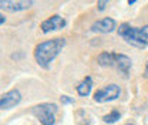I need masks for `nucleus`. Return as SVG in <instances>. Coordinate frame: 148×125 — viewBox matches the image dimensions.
<instances>
[{
	"label": "nucleus",
	"mask_w": 148,
	"mask_h": 125,
	"mask_svg": "<svg viewBox=\"0 0 148 125\" xmlns=\"http://www.w3.org/2000/svg\"><path fill=\"white\" fill-rule=\"evenodd\" d=\"M117 33L127 44L132 47L145 48L148 46V26L132 27L130 23H123L117 29Z\"/></svg>",
	"instance_id": "2"
},
{
	"label": "nucleus",
	"mask_w": 148,
	"mask_h": 125,
	"mask_svg": "<svg viewBox=\"0 0 148 125\" xmlns=\"http://www.w3.org/2000/svg\"><path fill=\"white\" fill-rule=\"evenodd\" d=\"M120 118H121V114H120V111H118V109H112L111 112L106 114V115L103 117V121H104L106 124H115V122H117Z\"/></svg>",
	"instance_id": "12"
},
{
	"label": "nucleus",
	"mask_w": 148,
	"mask_h": 125,
	"mask_svg": "<svg viewBox=\"0 0 148 125\" xmlns=\"http://www.w3.org/2000/svg\"><path fill=\"white\" fill-rule=\"evenodd\" d=\"M66 26H67L66 18L61 17L60 14H54V16H51V17L46 18L44 21H41L40 29H41V31H43L44 34H47V33H51V31L61 30V29H64Z\"/></svg>",
	"instance_id": "5"
},
{
	"label": "nucleus",
	"mask_w": 148,
	"mask_h": 125,
	"mask_svg": "<svg viewBox=\"0 0 148 125\" xmlns=\"http://www.w3.org/2000/svg\"><path fill=\"white\" fill-rule=\"evenodd\" d=\"M20 101H21V92L17 88L9 89L7 92H4L0 97V108L1 109H12L13 107L18 105Z\"/></svg>",
	"instance_id": "6"
},
{
	"label": "nucleus",
	"mask_w": 148,
	"mask_h": 125,
	"mask_svg": "<svg viewBox=\"0 0 148 125\" xmlns=\"http://www.w3.org/2000/svg\"><path fill=\"white\" fill-rule=\"evenodd\" d=\"M125 125H134V124H125Z\"/></svg>",
	"instance_id": "19"
},
{
	"label": "nucleus",
	"mask_w": 148,
	"mask_h": 125,
	"mask_svg": "<svg viewBox=\"0 0 148 125\" xmlns=\"http://www.w3.org/2000/svg\"><path fill=\"white\" fill-rule=\"evenodd\" d=\"M64 46H66V38H63V37H56L51 40L38 43L33 51L36 63L41 68L49 70L51 63L56 60V57L64 48Z\"/></svg>",
	"instance_id": "1"
},
{
	"label": "nucleus",
	"mask_w": 148,
	"mask_h": 125,
	"mask_svg": "<svg viewBox=\"0 0 148 125\" xmlns=\"http://www.w3.org/2000/svg\"><path fill=\"white\" fill-rule=\"evenodd\" d=\"M92 33H101V34H107V33H111L114 30H117V23L115 20L111 17H104L101 20H97L94 21L90 27Z\"/></svg>",
	"instance_id": "7"
},
{
	"label": "nucleus",
	"mask_w": 148,
	"mask_h": 125,
	"mask_svg": "<svg viewBox=\"0 0 148 125\" xmlns=\"http://www.w3.org/2000/svg\"><path fill=\"white\" fill-rule=\"evenodd\" d=\"M107 4H108V1H106V0H98V1H97V9H98L100 12H103V10L107 7Z\"/></svg>",
	"instance_id": "15"
},
{
	"label": "nucleus",
	"mask_w": 148,
	"mask_h": 125,
	"mask_svg": "<svg viewBox=\"0 0 148 125\" xmlns=\"http://www.w3.org/2000/svg\"><path fill=\"white\" fill-rule=\"evenodd\" d=\"M60 101L63 105H67V104H74V98L69 97V95H61L60 97Z\"/></svg>",
	"instance_id": "14"
},
{
	"label": "nucleus",
	"mask_w": 148,
	"mask_h": 125,
	"mask_svg": "<svg viewBox=\"0 0 148 125\" xmlns=\"http://www.w3.org/2000/svg\"><path fill=\"white\" fill-rule=\"evenodd\" d=\"M33 6L32 0H1L0 1V7L1 10H7V12H23L27 10Z\"/></svg>",
	"instance_id": "8"
},
{
	"label": "nucleus",
	"mask_w": 148,
	"mask_h": 125,
	"mask_svg": "<svg viewBox=\"0 0 148 125\" xmlns=\"http://www.w3.org/2000/svg\"><path fill=\"white\" fill-rule=\"evenodd\" d=\"M121 94V89L117 84H108L103 88H98L95 92H94V97L92 100L98 104H104V102H110V101H114L120 97Z\"/></svg>",
	"instance_id": "4"
},
{
	"label": "nucleus",
	"mask_w": 148,
	"mask_h": 125,
	"mask_svg": "<svg viewBox=\"0 0 148 125\" xmlns=\"http://www.w3.org/2000/svg\"><path fill=\"white\" fill-rule=\"evenodd\" d=\"M97 63L101 67H114L115 66V53L112 51H103L98 54Z\"/></svg>",
	"instance_id": "11"
},
{
	"label": "nucleus",
	"mask_w": 148,
	"mask_h": 125,
	"mask_svg": "<svg viewBox=\"0 0 148 125\" xmlns=\"http://www.w3.org/2000/svg\"><path fill=\"white\" fill-rule=\"evenodd\" d=\"M131 66H132V61H131V58H130L128 55L115 53V66H114V67H117L118 71L123 72L124 77H128Z\"/></svg>",
	"instance_id": "9"
},
{
	"label": "nucleus",
	"mask_w": 148,
	"mask_h": 125,
	"mask_svg": "<svg viewBox=\"0 0 148 125\" xmlns=\"http://www.w3.org/2000/svg\"><path fill=\"white\" fill-rule=\"evenodd\" d=\"M75 121H77V125H90L91 121H90V117L87 115V112L84 111L83 114V118H80L78 115H75Z\"/></svg>",
	"instance_id": "13"
},
{
	"label": "nucleus",
	"mask_w": 148,
	"mask_h": 125,
	"mask_svg": "<svg viewBox=\"0 0 148 125\" xmlns=\"http://www.w3.org/2000/svg\"><path fill=\"white\" fill-rule=\"evenodd\" d=\"M92 85H94V83H92L91 75H86V77L78 83V85L75 87L77 94H78L80 97H87V95H90V92H91V89H92Z\"/></svg>",
	"instance_id": "10"
},
{
	"label": "nucleus",
	"mask_w": 148,
	"mask_h": 125,
	"mask_svg": "<svg viewBox=\"0 0 148 125\" xmlns=\"http://www.w3.org/2000/svg\"><path fill=\"white\" fill-rule=\"evenodd\" d=\"M4 21H6V17H4L3 14H0V24L3 26V24H4Z\"/></svg>",
	"instance_id": "16"
},
{
	"label": "nucleus",
	"mask_w": 148,
	"mask_h": 125,
	"mask_svg": "<svg viewBox=\"0 0 148 125\" xmlns=\"http://www.w3.org/2000/svg\"><path fill=\"white\" fill-rule=\"evenodd\" d=\"M57 111L58 107L54 102H41L30 109V112L40 121L41 125H54Z\"/></svg>",
	"instance_id": "3"
},
{
	"label": "nucleus",
	"mask_w": 148,
	"mask_h": 125,
	"mask_svg": "<svg viewBox=\"0 0 148 125\" xmlns=\"http://www.w3.org/2000/svg\"><path fill=\"white\" fill-rule=\"evenodd\" d=\"M134 3H135V0H128V4H130V6H131V4H134Z\"/></svg>",
	"instance_id": "18"
},
{
	"label": "nucleus",
	"mask_w": 148,
	"mask_h": 125,
	"mask_svg": "<svg viewBox=\"0 0 148 125\" xmlns=\"http://www.w3.org/2000/svg\"><path fill=\"white\" fill-rule=\"evenodd\" d=\"M144 75L148 77V61H147V64H145V71H144Z\"/></svg>",
	"instance_id": "17"
}]
</instances>
